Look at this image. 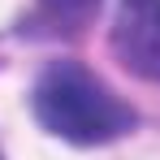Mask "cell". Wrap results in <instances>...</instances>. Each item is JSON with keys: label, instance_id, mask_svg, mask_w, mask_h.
Here are the masks:
<instances>
[{"label": "cell", "instance_id": "cell-1", "mask_svg": "<svg viewBox=\"0 0 160 160\" xmlns=\"http://www.w3.org/2000/svg\"><path fill=\"white\" fill-rule=\"evenodd\" d=\"M35 117L69 143H112L134 130V108L121 104L78 61H52L35 82Z\"/></svg>", "mask_w": 160, "mask_h": 160}, {"label": "cell", "instance_id": "cell-2", "mask_svg": "<svg viewBox=\"0 0 160 160\" xmlns=\"http://www.w3.org/2000/svg\"><path fill=\"white\" fill-rule=\"evenodd\" d=\"M112 52L134 78L160 82V0H121L117 4Z\"/></svg>", "mask_w": 160, "mask_h": 160}, {"label": "cell", "instance_id": "cell-3", "mask_svg": "<svg viewBox=\"0 0 160 160\" xmlns=\"http://www.w3.org/2000/svg\"><path fill=\"white\" fill-rule=\"evenodd\" d=\"M100 13V0H39L26 18V30L35 35H78Z\"/></svg>", "mask_w": 160, "mask_h": 160}]
</instances>
